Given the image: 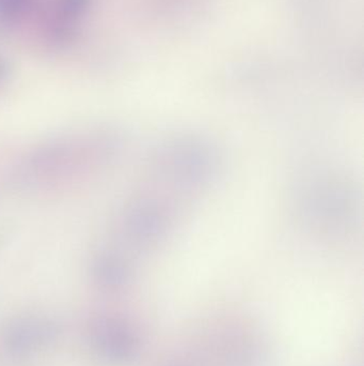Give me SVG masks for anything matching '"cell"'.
Listing matches in <instances>:
<instances>
[{
	"label": "cell",
	"mask_w": 364,
	"mask_h": 366,
	"mask_svg": "<svg viewBox=\"0 0 364 366\" xmlns=\"http://www.w3.org/2000/svg\"><path fill=\"white\" fill-rule=\"evenodd\" d=\"M57 334V325L53 321L38 316L21 317L8 327L6 344L11 352L28 354L50 344Z\"/></svg>",
	"instance_id": "obj_1"
},
{
	"label": "cell",
	"mask_w": 364,
	"mask_h": 366,
	"mask_svg": "<svg viewBox=\"0 0 364 366\" xmlns=\"http://www.w3.org/2000/svg\"><path fill=\"white\" fill-rule=\"evenodd\" d=\"M90 0H61V11L65 17H77L86 11Z\"/></svg>",
	"instance_id": "obj_5"
},
{
	"label": "cell",
	"mask_w": 364,
	"mask_h": 366,
	"mask_svg": "<svg viewBox=\"0 0 364 366\" xmlns=\"http://www.w3.org/2000/svg\"><path fill=\"white\" fill-rule=\"evenodd\" d=\"M9 63L6 60L0 59V83H3L9 75Z\"/></svg>",
	"instance_id": "obj_6"
},
{
	"label": "cell",
	"mask_w": 364,
	"mask_h": 366,
	"mask_svg": "<svg viewBox=\"0 0 364 366\" xmlns=\"http://www.w3.org/2000/svg\"><path fill=\"white\" fill-rule=\"evenodd\" d=\"M29 0H0V19H11L22 14Z\"/></svg>",
	"instance_id": "obj_4"
},
{
	"label": "cell",
	"mask_w": 364,
	"mask_h": 366,
	"mask_svg": "<svg viewBox=\"0 0 364 366\" xmlns=\"http://www.w3.org/2000/svg\"><path fill=\"white\" fill-rule=\"evenodd\" d=\"M93 349L105 359L122 360L131 352V338L129 332L114 319H98L90 330Z\"/></svg>",
	"instance_id": "obj_2"
},
{
	"label": "cell",
	"mask_w": 364,
	"mask_h": 366,
	"mask_svg": "<svg viewBox=\"0 0 364 366\" xmlns=\"http://www.w3.org/2000/svg\"><path fill=\"white\" fill-rule=\"evenodd\" d=\"M94 278L105 286H112L117 284L122 278L121 268L118 265L117 261L110 255H102L94 261L93 266Z\"/></svg>",
	"instance_id": "obj_3"
}]
</instances>
